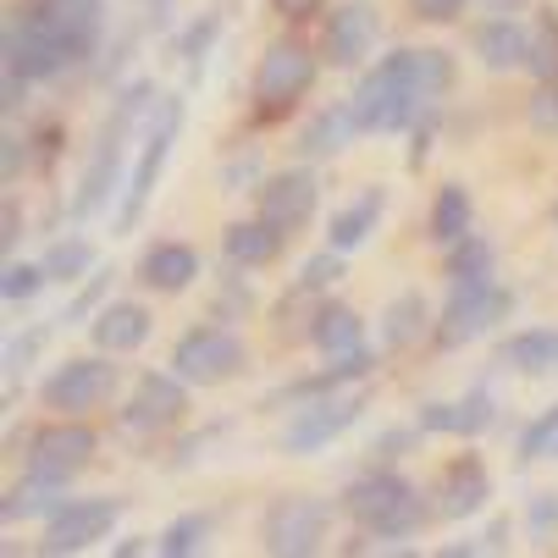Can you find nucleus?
<instances>
[{"label":"nucleus","instance_id":"f257e3e1","mask_svg":"<svg viewBox=\"0 0 558 558\" xmlns=\"http://www.w3.org/2000/svg\"><path fill=\"white\" fill-rule=\"evenodd\" d=\"M448 89H453L448 50H392L354 84L349 106L365 133H398L421 122Z\"/></svg>","mask_w":558,"mask_h":558},{"label":"nucleus","instance_id":"f03ea898","mask_svg":"<svg viewBox=\"0 0 558 558\" xmlns=\"http://www.w3.org/2000/svg\"><path fill=\"white\" fill-rule=\"evenodd\" d=\"M155 111V89L144 84H128L122 95H117V106L106 111V122H100V133H95V149H89V167H84V178H77V199H72V216L77 221H89L95 210H106V199L122 189V161H128V138H133V128L144 122Z\"/></svg>","mask_w":558,"mask_h":558},{"label":"nucleus","instance_id":"7ed1b4c3","mask_svg":"<svg viewBox=\"0 0 558 558\" xmlns=\"http://www.w3.org/2000/svg\"><path fill=\"white\" fill-rule=\"evenodd\" d=\"M343 509L349 520L376 536V542H398V536H415L426 525V498L404 482L398 470H371L343 493Z\"/></svg>","mask_w":558,"mask_h":558},{"label":"nucleus","instance_id":"20e7f679","mask_svg":"<svg viewBox=\"0 0 558 558\" xmlns=\"http://www.w3.org/2000/svg\"><path fill=\"white\" fill-rule=\"evenodd\" d=\"M178 133H183V100L178 95H161L149 111V133L138 144V161H133V178L122 189V205H117V232H133L155 199V183H161L172 149H178Z\"/></svg>","mask_w":558,"mask_h":558},{"label":"nucleus","instance_id":"39448f33","mask_svg":"<svg viewBox=\"0 0 558 558\" xmlns=\"http://www.w3.org/2000/svg\"><path fill=\"white\" fill-rule=\"evenodd\" d=\"M514 310V293L493 282V271L482 277H453L448 282V304L437 315V349H464L482 332H493L504 315Z\"/></svg>","mask_w":558,"mask_h":558},{"label":"nucleus","instance_id":"423d86ee","mask_svg":"<svg viewBox=\"0 0 558 558\" xmlns=\"http://www.w3.org/2000/svg\"><path fill=\"white\" fill-rule=\"evenodd\" d=\"M315 72H322V61H315V50H304L299 39L266 45V56H260V66H255V111H260L266 122L288 117V111L310 95Z\"/></svg>","mask_w":558,"mask_h":558},{"label":"nucleus","instance_id":"0eeeda50","mask_svg":"<svg viewBox=\"0 0 558 558\" xmlns=\"http://www.w3.org/2000/svg\"><path fill=\"white\" fill-rule=\"evenodd\" d=\"M244 365H250L244 338H238L232 327H216V322L183 332L178 349H172V371H178L189 387H221V381H232Z\"/></svg>","mask_w":558,"mask_h":558},{"label":"nucleus","instance_id":"6e6552de","mask_svg":"<svg viewBox=\"0 0 558 558\" xmlns=\"http://www.w3.org/2000/svg\"><path fill=\"white\" fill-rule=\"evenodd\" d=\"M66 66H72V56L56 39V28L39 17L34 0L7 17V72L28 77V84H50V77H61Z\"/></svg>","mask_w":558,"mask_h":558},{"label":"nucleus","instance_id":"1a4fd4ad","mask_svg":"<svg viewBox=\"0 0 558 558\" xmlns=\"http://www.w3.org/2000/svg\"><path fill=\"white\" fill-rule=\"evenodd\" d=\"M365 415V392H322V398H304L293 410L288 432H282V453H322L327 442H338L354 421Z\"/></svg>","mask_w":558,"mask_h":558},{"label":"nucleus","instance_id":"9d476101","mask_svg":"<svg viewBox=\"0 0 558 558\" xmlns=\"http://www.w3.org/2000/svg\"><path fill=\"white\" fill-rule=\"evenodd\" d=\"M111 392H117V365L106 360V349L89 354V360L56 365V371L45 376V387H39L45 410H56V415H89V410L106 404Z\"/></svg>","mask_w":558,"mask_h":558},{"label":"nucleus","instance_id":"9b49d317","mask_svg":"<svg viewBox=\"0 0 558 558\" xmlns=\"http://www.w3.org/2000/svg\"><path fill=\"white\" fill-rule=\"evenodd\" d=\"M327 520H332V509L322 498H277L260 520V542L277 558H310L327 536Z\"/></svg>","mask_w":558,"mask_h":558},{"label":"nucleus","instance_id":"f8f14e48","mask_svg":"<svg viewBox=\"0 0 558 558\" xmlns=\"http://www.w3.org/2000/svg\"><path fill=\"white\" fill-rule=\"evenodd\" d=\"M183 410H189V381L178 371H144L133 381L128 410H122V432L128 437H155V432L178 426Z\"/></svg>","mask_w":558,"mask_h":558},{"label":"nucleus","instance_id":"ddd939ff","mask_svg":"<svg viewBox=\"0 0 558 558\" xmlns=\"http://www.w3.org/2000/svg\"><path fill=\"white\" fill-rule=\"evenodd\" d=\"M100 437L89 426H77L72 415H61L56 426H39L28 437V475H45V482H72L77 470L95 459Z\"/></svg>","mask_w":558,"mask_h":558},{"label":"nucleus","instance_id":"4468645a","mask_svg":"<svg viewBox=\"0 0 558 558\" xmlns=\"http://www.w3.org/2000/svg\"><path fill=\"white\" fill-rule=\"evenodd\" d=\"M111 525H117V498H66V504L50 514L39 553H56V558H61V553H84V547L106 542Z\"/></svg>","mask_w":558,"mask_h":558},{"label":"nucleus","instance_id":"2eb2a0df","mask_svg":"<svg viewBox=\"0 0 558 558\" xmlns=\"http://www.w3.org/2000/svg\"><path fill=\"white\" fill-rule=\"evenodd\" d=\"M381 39V12L371 7V0H343V7H332L327 17V34H322V61L332 66H360Z\"/></svg>","mask_w":558,"mask_h":558},{"label":"nucleus","instance_id":"dca6fc26","mask_svg":"<svg viewBox=\"0 0 558 558\" xmlns=\"http://www.w3.org/2000/svg\"><path fill=\"white\" fill-rule=\"evenodd\" d=\"M39 17L56 28V39L66 45L72 66H84L100 39H106V0H34Z\"/></svg>","mask_w":558,"mask_h":558},{"label":"nucleus","instance_id":"f3484780","mask_svg":"<svg viewBox=\"0 0 558 558\" xmlns=\"http://www.w3.org/2000/svg\"><path fill=\"white\" fill-rule=\"evenodd\" d=\"M315 199H322V183H315L310 167H288L277 178H266L260 189V216L282 232H299L310 216H315Z\"/></svg>","mask_w":558,"mask_h":558},{"label":"nucleus","instance_id":"a211bd4d","mask_svg":"<svg viewBox=\"0 0 558 558\" xmlns=\"http://www.w3.org/2000/svg\"><path fill=\"white\" fill-rule=\"evenodd\" d=\"M493 421H498V404H493L487 387L453 398V404H426V410L415 415V426H421L426 437H482Z\"/></svg>","mask_w":558,"mask_h":558},{"label":"nucleus","instance_id":"6ab92c4d","mask_svg":"<svg viewBox=\"0 0 558 558\" xmlns=\"http://www.w3.org/2000/svg\"><path fill=\"white\" fill-rule=\"evenodd\" d=\"M487 498H493L487 464L475 459V453H459V459L442 470V482H437V514H442V520H464V514H475V509H487Z\"/></svg>","mask_w":558,"mask_h":558},{"label":"nucleus","instance_id":"aec40b11","mask_svg":"<svg viewBox=\"0 0 558 558\" xmlns=\"http://www.w3.org/2000/svg\"><path fill=\"white\" fill-rule=\"evenodd\" d=\"M354 133H365V128H360V117H354L349 100L322 106V111L299 128V155H304V161H332V155H343V149L354 144Z\"/></svg>","mask_w":558,"mask_h":558},{"label":"nucleus","instance_id":"412c9836","mask_svg":"<svg viewBox=\"0 0 558 558\" xmlns=\"http://www.w3.org/2000/svg\"><path fill=\"white\" fill-rule=\"evenodd\" d=\"M475 56H482L487 72H514L531 61V28H520L514 17H487V23H475L470 34Z\"/></svg>","mask_w":558,"mask_h":558},{"label":"nucleus","instance_id":"4be33fe9","mask_svg":"<svg viewBox=\"0 0 558 558\" xmlns=\"http://www.w3.org/2000/svg\"><path fill=\"white\" fill-rule=\"evenodd\" d=\"M149 310L144 304H133V299H117V304H100V315L89 322V332H95V343L106 349V354H133V349H144L149 343Z\"/></svg>","mask_w":558,"mask_h":558},{"label":"nucleus","instance_id":"5701e85b","mask_svg":"<svg viewBox=\"0 0 558 558\" xmlns=\"http://www.w3.org/2000/svg\"><path fill=\"white\" fill-rule=\"evenodd\" d=\"M376 371V349H354V354H338L327 371H315V376H299V381H288L271 404H304V398H322V392H338V387H349V381H365Z\"/></svg>","mask_w":558,"mask_h":558},{"label":"nucleus","instance_id":"b1692460","mask_svg":"<svg viewBox=\"0 0 558 558\" xmlns=\"http://www.w3.org/2000/svg\"><path fill=\"white\" fill-rule=\"evenodd\" d=\"M282 227H271L266 216H255V221H232L227 232H221V255L232 260V266H244V271H255V266H271L277 255H282Z\"/></svg>","mask_w":558,"mask_h":558},{"label":"nucleus","instance_id":"393cba45","mask_svg":"<svg viewBox=\"0 0 558 558\" xmlns=\"http://www.w3.org/2000/svg\"><path fill=\"white\" fill-rule=\"evenodd\" d=\"M199 277V255L189 244H149L138 260V282L155 293H183Z\"/></svg>","mask_w":558,"mask_h":558},{"label":"nucleus","instance_id":"a878e982","mask_svg":"<svg viewBox=\"0 0 558 558\" xmlns=\"http://www.w3.org/2000/svg\"><path fill=\"white\" fill-rule=\"evenodd\" d=\"M310 343L322 349L327 360H338V354H354V349H365V327H360V315L349 310V304H322L315 310V322H310Z\"/></svg>","mask_w":558,"mask_h":558},{"label":"nucleus","instance_id":"bb28decb","mask_svg":"<svg viewBox=\"0 0 558 558\" xmlns=\"http://www.w3.org/2000/svg\"><path fill=\"white\" fill-rule=\"evenodd\" d=\"M498 365L525 371V376L558 371V332H553V327H525V332H514V338L498 349Z\"/></svg>","mask_w":558,"mask_h":558},{"label":"nucleus","instance_id":"cd10ccee","mask_svg":"<svg viewBox=\"0 0 558 558\" xmlns=\"http://www.w3.org/2000/svg\"><path fill=\"white\" fill-rule=\"evenodd\" d=\"M426 299L415 293V288H404L398 299H387V310H381V354H398V349H410L421 332H426Z\"/></svg>","mask_w":558,"mask_h":558},{"label":"nucleus","instance_id":"c85d7f7f","mask_svg":"<svg viewBox=\"0 0 558 558\" xmlns=\"http://www.w3.org/2000/svg\"><path fill=\"white\" fill-rule=\"evenodd\" d=\"M376 221H381V189H371V194H360L354 205H343L332 221H327V244L332 250H343V255H354L365 238L376 232Z\"/></svg>","mask_w":558,"mask_h":558},{"label":"nucleus","instance_id":"c756f323","mask_svg":"<svg viewBox=\"0 0 558 558\" xmlns=\"http://www.w3.org/2000/svg\"><path fill=\"white\" fill-rule=\"evenodd\" d=\"M66 504V482H45V475H28V482H17L12 493H7V504H0V514L7 520H23V514H56Z\"/></svg>","mask_w":558,"mask_h":558},{"label":"nucleus","instance_id":"7c9ffc66","mask_svg":"<svg viewBox=\"0 0 558 558\" xmlns=\"http://www.w3.org/2000/svg\"><path fill=\"white\" fill-rule=\"evenodd\" d=\"M95 271V244L89 238H56L45 250V277L50 282H84Z\"/></svg>","mask_w":558,"mask_h":558},{"label":"nucleus","instance_id":"2f4dec72","mask_svg":"<svg viewBox=\"0 0 558 558\" xmlns=\"http://www.w3.org/2000/svg\"><path fill=\"white\" fill-rule=\"evenodd\" d=\"M464 232H470V194H464L459 183H448V189L437 194V205H432V238L448 250V244H459Z\"/></svg>","mask_w":558,"mask_h":558},{"label":"nucleus","instance_id":"473e14b6","mask_svg":"<svg viewBox=\"0 0 558 558\" xmlns=\"http://www.w3.org/2000/svg\"><path fill=\"white\" fill-rule=\"evenodd\" d=\"M542 84H558V17L553 12H542L536 23H531V61H525Z\"/></svg>","mask_w":558,"mask_h":558},{"label":"nucleus","instance_id":"72a5a7b5","mask_svg":"<svg viewBox=\"0 0 558 558\" xmlns=\"http://www.w3.org/2000/svg\"><path fill=\"white\" fill-rule=\"evenodd\" d=\"M205 536H210V514H178V520L161 531L155 553H167V558H189V553H199V547H205Z\"/></svg>","mask_w":558,"mask_h":558},{"label":"nucleus","instance_id":"f704fd0d","mask_svg":"<svg viewBox=\"0 0 558 558\" xmlns=\"http://www.w3.org/2000/svg\"><path fill=\"white\" fill-rule=\"evenodd\" d=\"M482 271H493V244L487 238L464 232L459 244H448V277H482Z\"/></svg>","mask_w":558,"mask_h":558},{"label":"nucleus","instance_id":"c9c22d12","mask_svg":"<svg viewBox=\"0 0 558 558\" xmlns=\"http://www.w3.org/2000/svg\"><path fill=\"white\" fill-rule=\"evenodd\" d=\"M343 277V250H322V255H310L304 266H299V282H293V293H327L332 282Z\"/></svg>","mask_w":558,"mask_h":558},{"label":"nucleus","instance_id":"e433bc0d","mask_svg":"<svg viewBox=\"0 0 558 558\" xmlns=\"http://www.w3.org/2000/svg\"><path fill=\"white\" fill-rule=\"evenodd\" d=\"M558 448V404H547L525 432H520V464H531V459H542V453H553Z\"/></svg>","mask_w":558,"mask_h":558},{"label":"nucleus","instance_id":"4c0bfd02","mask_svg":"<svg viewBox=\"0 0 558 558\" xmlns=\"http://www.w3.org/2000/svg\"><path fill=\"white\" fill-rule=\"evenodd\" d=\"M111 277H117L111 266H100V271H89V277H84V288H77V293H72V304H66V310L56 315V322H66V327H72V322H84V315H89V310H100V299H106V288H111Z\"/></svg>","mask_w":558,"mask_h":558},{"label":"nucleus","instance_id":"58836bf2","mask_svg":"<svg viewBox=\"0 0 558 558\" xmlns=\"http://www.w3.org/2000/svg\"><path fill=\"white\" fill-rule=\"evenodd\" d=\"M45 282H50V277H45V260H12L7 277H0V293H7L12 304H23V299H34Z\"/></svg>","mask_w":558,"mask_h":558},{"label":"nucleus","instance_id":"ea45409f","mask_svg":"<svg viewBox=\"0 0 558 558\" xmlns=\"http://www.w3.org/2000/svg\"><path fill=\"white\" fill-rule=\"evenodd\" d=\"M216 12H205L189 34H183V66H189V77H205V56H210V45H216Z\"/></svg>","mask_w":558,"mask_h":558},{"label":"nucleus","instance_id":"a19ab883","mask_svg":"<svg viewBox=\"0 0 558 558\" xmlns=\"http://www.w3.org/2000/svg\"><path fill=\"white\" fill-rule=\"evenodd\" d=\"M531 128L536 133H558V84H542L536 95H531Z\"/></svg>","mask_w":558,"mask_h":558},{"label":"nucleus","instance_id":"79ce46f5","mask_svg":"<svg viewBox=\"0 0 558 558\" xmlns=\"http://www.w3.org/2000/svg\"><path fill=\"white\" fill-rule=\"evenodd\" d=\"M525 520H531V531H536V536H553V531H558V493H536Z\"/></svg>","mask_w":558,"mask_h":558},{"label":"nucleus","instance_id":"37998d69","mask_svg":"<svg viewBox=\"0 0 558 558\" xmlns=\"http://www.w3.org/2000/svg\"><path fill=\"white\" fill-rule=\"evenodd\" d=\"M39 343H45V332H28V338H12V349H7V371L17 376V371H23V360H34V354H39Z\"/></svg>","mask_w":558,"mask_h":558},{"label":"nucleus","instance_id":"c03bdc74","mask_svg":"<svg viewBox=\"0 0 558 558\" xmlns=\"http://www.w3.org/2000/svg\"><path fill=\"white\" fill-rule=\"evenodd\" d=\"M415 12H421L426 23H453V17L464 12V0H415Z\"/></svg>","mask_w":558,"mask_h":558},{"label":"nucleus","instance_id":"a18cd8bd","mask_svg":"<svg viewBox=\"0 0 558 558\" xmlns=\"http://www.w3.org/2000/svg\"><path fill=\"white\" fill-rule=\"evenodd\" d=\"M415 432H421V426H410V432H387V437H376V448H371V453H376V459H398V453H404V448L415 442Z\"/></svg>","mask_w":558,"mask_h":558},{"label":"nucleus","instance_id":"49530a36","mask_svg":"<svg viewBox=\"0 0 558 558\" xmlns=\"http://www.w3.org/2000/svg\"><path fill=\"white\" fill-rule=\"evenodd\" d=\"M327 7V0H271V12H282V17H315V12H322Z\"/></svg>","mask_w":558,"mask_h":558},{"label":"nucleus","instance_id":"de8ad7c7","mask_svg":"<svg viewBox=\"0 0 558 558\" xmlns=\"http://www.w3.org/2000/svg\"><path fill=\"white\" fill-rule=\"evenodd\" d=\"M7 250H17V238H23V210H17V199H7Z\"/></svg>","mask_w":558,"mask_h":558},{"label":"nucleus","instance_id":"09e8293b","mask_svg":"<svg viewBox=\"0 0 558 558\" xmlns=\"http://www.w3.org/2000/svg\"><path fill=\"white\" fill-rule=\"evenodd\" d=\"M244 178H255V155H244V161H232V167H227V189L238 194V183H244Z\"/></svg>","mask_w":558,"mask_h":558},{"label":"nucleus","instance_id":"8fccbe9b","mask_svg":"<svg viewBox=\"0 0 558 558\" xmlns=\"http://www.w3.org/2000/svg\"><path fill=\"white\" fill-rule=\"evenodd\" d=\"M17 172H23V138L7 133V178H17Z\"/></svg>","mask_w":558,"mask_h":558},{"label":"nucleus","instance_id":"3c124183","mask_svg":"<svg viewBox=\"0 0 558 558\" xmlns=\"http://www.w3.org/2000/svg\"><path fill=\"white\" fill-rule=\"evenodd\" d=\"M117 553H122V558H133V553H149V536H128V542H117Z\"/></svg>","mask_w":558,"mask_h":558},{"label":"nucleus","instance_id":"603ef678","mask_svg":"<svg viewBox=\"0 0 558 558\" xmlns=\"http://www.w3.org/2000/svg\"><path fill=\"white\" fill-rule=\"evenodd\" d=\"M144 7H149L155 17H161V23H167V7H172V0H144Z\"/></svg>","mask_w":558,"mask_h":558},{"label":"nucleus","instance_id":"864d4df0","mask_svg":"<svg viewBox=\"0 0 558 558\" xmlns=\"http://www.w3.org/2000/svg\"><path fill=\"white\" fill-rule=\"evenodd\" d=\"M493 12H509V0H493Z\"/></svg>","mask_w":558,"mask_h":558},{"label":"nucleus","instance_id":"5fc2aeb1","mask_svg":"<svg viewBox=\"0 0 558 558\" xmlns=\"http://www.w3.org/2000/svg\"><path fill=\"white\" fill-rule=\"evenodd\" d=\"M553 453H558V448H553Z\"/></svg>","mask_w":558,"mask_h":558},{"label":"nucleus","instance_id":"6e6d98bb","mask_svg":"<svg viewBox=\"0 0 558 558\" xmlns=\"http://www.w3.org/2000/svg\"><path fill=\"white\" fill-rule=\"evenodd\" d=\"M553 221H558V216H553Z\"/></svg>","mask_w":558,"mask_h":558}]
</instances>
